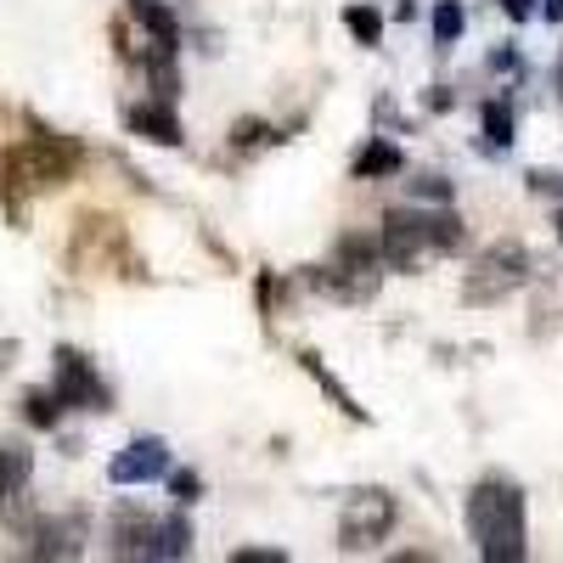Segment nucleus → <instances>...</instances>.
Returning a JSON list of instances; mask_svg holds the SVG:
<instances>
[{
  "label": "nucleus",
  "instance_id": "f257e3e1",
  "mask_svg": "<svg viewBox=\"0 0 563 563\" xmlns=\"http://www.w3.org/2000/svg\"><path fill=\"white\" fill-rule=\"evenodd\" d=\"M467 536H474L485 563H525V552H530L525 496L507 479H485L474 496H467Z\"/></svg>",
  "mask_w": 563,
  "mask_h": 563
},
{
  "label": "nucleus",
  "instance_id": "412c9836",
  "mask_svg": "<svg viewBox=\"0 0 563 563\" xmlns=\"http://www.w3.org/2000/svg\"><path fill=\"white\" fill-rule=\"evenodd\" d=\"M238 563H288V552L282 547H243V552H231Z\"/></svg>",
  "mask_w": 563,
  "mask_h": 563
},
{
  "label": "nucleus",
  "instance_id": "6e6552de",
  "mask_svg": "<svg viewBox=\"0 0 563 563\" xmlns=\"http://www.w3.org/2000/svg\"><path fill=\"white\" fill-rule=\"evenodd\" d=\"M57 400L63 406H79V411H108V389L97 384V372H90V361L79 350H57Z\"/></svg>",
  "mask_w": 563,
  "mask_h": 563
},
{
  "label": "nucleus",
  "instance_id": "b1692460",
  "mask_svg": "<svg viewBox=\"0 0 563 563\" xmlns=\"http://www.w3.org/2000/svg\"><path fill=\"white\" fill-rule=\"evenodd\" d=\"M490 68H496V74H512V68H519V52H512V45H501V52H490Z\"/></svg>",
  "mask_w": 563,
  "mask_h": 563
},
{
  "label": "nucleus",
  "instance_id": "423d86ee",
  "mask_svg": "<svg viewBox=\"0 0 563 563\" xmlns=\"http://www.w3.org/2000/svg\"><path fill=\"white\" fill-rule=\"evenodd\" d=\"M525 276H530V254H525L519 243H496V249L474 265V276H467V299H474V305L507 299L512 288H525Z\"/></svg>",
  "mask_w": 563,
  "mask_h": 563
},
{
  "label": "nucleus",
  "instance_id": "39448f33",
  "mask_svg": "<svg viewBox=\"0 0 563 563\" xmlns=\"http://www.w3.org/2000/svg\"><path fill=\"white\" fill-rule=\"evenodd\" d=\"M400 519V507L389 490H355L350 507H344V525H339V547L344 552H366V547H378Z\"/></svg>",
  "mask_w": 563,
  "mask_h": 563
},
{
  "label": "nucleus",
  "instance_id": "f03ea898",
  "mask_svg": "<svg viewBox=\"0 0 563 563\" xmlns=\"http://www.w3.org/2000/svg\"><path fill=\"white\" fill-rule=\"evenodd\" d=\"M467 249V225L445 209H389L384 214V238H378V254L389 271H417L429 254H462Z\"/></svg>",
  "mask_w": 563,
  "mask_h": 563
},
{
  "label": "nucleus",
  "instance_id": "a211bd4d",
  "mask_svg": "<svg viewBox=\"0 0 563 563\" xmlns=\"http://www.w3.org/2000/svg\"><path fill=\"white\" fill-rule=\"evenodd\" d=\"M462 23H467L462 0H440V7H434V45H451L462 34Z\"/></svg>",
  "mask_w": 563,
  "mask_h": 563
},
{
  "label": "nucleus",
  "instance_id": "1a4fd4ad",
  "mask_svg": "<svg viewBox=\"0 0 563 563\" xmlns=\"http://www.w3.org/2000/svg\"><path fill=\"white\" fill-rule=\"evenodd\" d=\"M124 124H130V135H147L153 147H180V141H186L169 102H135V108L124 113Z\"/></svg>",
  "mask_w": 563,
  "mask_h": 563
},
{
  "label": "nucleus",
  "instance_id": "a878e982",
  "mask_svg": "<svg viewBox=\"0 0 563 563\" xmlns=\"http://www.w3.org/2000/svg\"><path fill=\"white\" fill-rule=\"evenodd\" d=\"M552 225H558V238H563V214H558V220H552Z\"/></svg>",
  "mask_w": 563,
  "mask_h": 563
},
{
  "label": "nucleus",
  "instance_id": "f8f14e48",
  "mask_svg": "<svg viewBox=\"0 0 563 563\" xmlns=\"http://www.w3.org/2000/svg\"><path fill=\"white\" fill-rule=\"evenodd\" d=\"M299 361H305V372H310V378H316V389H321L327 400H333V406H339L344 417H361V422H366V411H361V400H355V395H350V389H344V384L333 378V372H327V366H321V355H316V350H305Z\"/></svg>",
  "mask_w": 563,
  "mask_h": 563
},
{
  "label": "nucleus",
  "instance_id": "0eeeda50",
  "mask_svg": "<svg viewBox=\"0 0 563 563\" xmlns=\"http://www.w3.org/2000/svg\"><path fill=\"white\" fill-rule=\"evenodd\" d=\"M164 474H169V445H164L158 434L130 440V445L108 462V479H113V485H153V479H164Z\"/></svg>",
  "mask_w": 563,
  "mask_h": 563
},
{
  "label": "nucleus",
  "instance_id": "9b49d317",
  "mask_svg": "<svg viewBox=\"0 0 563 563\" xmlns=\"http://www.w3.org/2000/svg\"><path fill=\"white\" fill-rule=\"evenodd\" d=\"M406 169V153L395 147V141H366V147L355 153V175L361 180H389Z\"/></svg>",
  "mask_w": 563,
  "mask_h": 563
},
{
  "label": "nucleus",
  "instance_id": "7ed1b4c3",
  "mask_svg": "<svg viewBox=\"0 0 563 563\" xmlns=\"http://www.w3.org/2000/svg\"><path fill=\"white\" fill-rule=\"evenodd\" d=\"M192 552V525L186 519H147V512H119V558H147L169 563Z\"/></svg>",
  "mask_w": 563,
  "mask_h": 563
},
{
  "label": "nucleus",
  "instance_id": "ddd939ff",
  "mask_svg": "<svg viewBox=\"0 0 563 563\" xmlns=\"http://www.w3.org/2000/svg\"><path fill=\"white\" fill-rule=\"evenodd\" d=\"M40 558H74L79 552V519H68V525H40V547H34Z\"/></svg>",
  "mask_w": 563,
  "mask_h": 563
},
{
  "label": "nucleus",
  "instance_id": "bb28decb",
  "mask_svg": "<svg viewBox=\"0 0 563 563\" xmlns=\"http://www.w3.org/2000/svg\"><path fill=\"white\" fill-rule=\"evenodd\" d=\"M558 74H563V68H558Z\"/></svg>",
  "mask_w": 563,
  "mask_h": 563
},
{
  "label": "nucleus",
  "instance_id": "393cba45",
  "mask_svg": "<svg viewBox=\"0 0 563 563\" xmlns=\"http://www.w3.org/2000/svg\"><path fill=\"white\" fill-rule=\"evenodd\" d=\"M536 18H547V23H563V0H547V7H541Z\"/></svg>",
  "mask_w": 563,
  "mask_h": 563
},
{
  "label": "nucleus",
  "instance_id": "20e7f679",
  "mask_svg": "<svg viewBox=\"0 0 563 563\" xmlns=\"http://www.w3.org/2000/svg\"><path fill=\"white\" fill-rule=\"evenodd\" d=\"M74 169H79V147H74V141H63V135H52V130H40L29 147H18L7 158V180L12 186H34V192L63 186Z\"/></svg>",
  "mask_w": 563,
  "mask_h": 563
},
{
  "label": "nucleus",
  "instance_id": "dca6fc26",
  "mask_svg": "<svg viewBox=\"0 0 563 563\" xmlns=\"http://www.w3.org/2000/svg\"><path fill=\"white\" fill-rule=\"evenodd\" d=\"M344 29H350L361 45H378V40H384V18L372 12L366 0H361V7H344Z\"/></svg>",
  "mask_w": 563,
  "mask_h": 563
},
{
  "label": "nucleus",
  "instance_id": "aec40b11",
  "mask_svg": "<svg viewBox=\"0 0 563 563\" xmlns=\"http://www.w3.org/2000/svg\"><path fill=\"white\" fill-rule=\"evenodd\" d=\"M169 490H175V501H198L203 496V479L192 474V467H180V474H169Z\"/></svg>",
  "mask_w": 563,
  "mask_h": 563
},
{
  "label": "nucleus",
  "instance_id": "f3484780",
  "mask_svg": "<svg viewBox=\"0 0 563 563\" xmlns=\"http://www.w3.org/2000/svg\"><path fill=\"white\" fill-rule=\"evenodd\" d=\"M29 479V456L12 451V445H0V507H7V496Z\"/></svg>",
  "mask_w": 563,
  "mask_h": 563
},
{
  "label": "nucleus",
  "instance_id": "5701e85b",
  "mask_svg": "<svg viewBox=\"0 0 563 563\" xmlns=\"http://www.w3.org/2000/svg\"><path fill=\"white\" fill-rule=\"evenodd\" d=\"M501 12H507L512 23H530V18L541 12V0H501Z\"/></svg>",
  "mask_w": 563,
  "mask_h": 563
},
{
  "label": "nucleus",
  "instance_id": "2eb2a0df",
  "mask_svg": "<svg viewBox=\"0 0 563 563\" xmlns=\"http://www.w3.org/2000/svg\"><path fill=\"white\" fill-rule=\"evenodd\" d=\"M23 417L34 422V429H57V417H63L57 389H29V395H23Z\"/></svg>",
  "mask_w": 563,
  "mask_h": 563
},
{
  "label": "nucleus",
  "instance_id": "4468645a",
  "mask_svg": "<svg viewBox=\"0 0 563 563\" xmlns=\"http://www.w3.org/2000/svg\"><path fill=\"white\" fill-rule=\"evenodd\" d=\"M512 147V102H490L485 108V153H507Z\"/></svg>",
  "mask_w": 563,
  "mask_h": 563
},
{
  "label": "nucleus",
  "instance_id": "9d476101",
  "mask_svg": "<svg viewBox=\"0 0 563 563\" xmlns=\"http://www.w3.org/2000/svg\"><path fill=\"white\" fill-rule=\"evenodd\" d=\"M130 12H135V23L153 34V45H169V52H180V23H175V12L164 7V0H130Z\"/></svg>",
  "mask_w": 563,
  "mask_h": 563
},
{
  "label": "nucleus",
  "instance_id": "6ab92c4d",
  "mask_svg": "<svg viewBox=\"0 0 563 563\" xmlns=\"http://www.w3.org/2000/svg\"><path fill=\"white\" fill-rule=\"evenodd\" d=\"M406 192H411L417 203H451V198H456V186H451L445 175H417Z\"/></svg>",
  "mask_w": 563,
  "mask_h": 563
},
{
  "label": "nucleus",
  "instance_id": "4be33fe9",
  "mask_svg": "<svg viewBox=\"0 0 563 563\" xmlns=\"http://www.w3.org/2000/svg\"><path fill=\"white\" fill-rule=\"evenodd\" d=\"M530 192H536V198H558V192H563V180H558L552 169H536V175H530Z\"/></svg>",
  "mask_w": 563,
  "mask_h": 563
}]
</instances>
